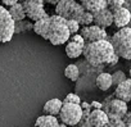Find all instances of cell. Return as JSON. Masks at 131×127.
<instances>
[{
  "label": "cell",
  "mask_w": 131,
  "mask_h": 127,
  "mask_svg": "<svg viewBox=\"0 0 131 127\" xmlns=\"http://www.w3.org/2000/svg\"><path fill=\"white\" fill-rule=\"evenodd\" d=\"M80 75H81V71H80L79 64H68L67 67H66V70H64V76L67 77L70 81H72V82L79 81Z\"/></svg>",
  "instance_id": "44dd1931"
},
{
  "label": "cell",
  "mask_w": 131,
  "mask_h": 127,
  "mask_svg": "<svg viewBox=\"0 0 131 127\" xmlns=\"http://www.w3.org/2000/svg\"><path fill=\"white\" fill-rule=\"evenodd\" d=\"M59 127H68L66 123H63V122H60V124H59Z\"/></svg>",
  "instance_id": "d6a6232c"
},
{
  "label": "cell",
  "mask_w": 131,
  "mask_h": 127,
  "mask_svg": "<svg viewBox=\"0 0 131 127\" xmlns=\"http://www.w3.org/2000/svg\"><path fill=\"white\" fill-rule=\"evenodd\" d=\"M16 33V21L12 18L9 10L0 5V42H9Z\"/></svg>",
  "instance_id": "5b68a950"
},
{
  "label": "cell",
  "mask_w": 131,
  "mask_h": 127,
  "mask_svg": "<svg viewBox=\"0 0 131 127\" xmlns=\"http://www.w3.org/2000/svg\"><path fill=\"white\" fill-rule=\"evenodd\" d=\"M116 54V50L111 40H99L94 42H88L84 48V56L89 64L94 67H103L109 64L111 59Z\"/></svg>",
  "instance_id": "6da1fadb"
},
{
  "label": "cell",
  "mask_w": 131,
  "mask_h": 127,
  "mask_svg": "<svg viewBox=\"0 0 131 127\" xmlns=\"http://www.w3.org/2000/svg\"><path fill=\"white\" fill-rule=\"evenodd\" d=\"M85 10L86 9L77 0H60L55 5V14H58L66 19L80 21V18L82 17Z\"/></svg>",
  "instance_id": "277c9868"
},
{
  "label": "cell",
  "mask_w": 131,
  "mask_h": 127,
  "mask_svg": "<svg viewBox=\"0 0 131 127\" xmlns=\"http://www.w3.org/2000/svg\"><path fill=\"white\" fill-rule=\"evenodd\" d=\"M45 3H48V4H51V5H57L60 0H44Z\"/></svg>",
  "instance_id": "1f68e13d"
},
{
  "label": "cell",
  "mask_w": 131,
  "mask_h": 127,
  "mask_svg": "<svg viewBox=\"0 0 131 127\" xmlns=\"http://www.w3.org/2000/svg\"><path fill=\"white\" fill-rule=\"evenodd\" d=\"M63 100L58 99V98H53V99H49L45 104H44V114H50V116H59L60 113V109L63 107Z\"/></svg>",
  "instance_id": "2e32d148"
},
{
  "label": "cell",
  "mask_w": 131,
  "mask_h": 127,
  "mask_svg": "<svg viewBox=\"0 0 131 127\" xmlns=\"http://www.w3.org/2000/svg\"><path fill=\"white\" fill-rule=\"evenodd\" d=\"M73 127H81V126H73Z\"/></svg>",
  "instance_id": "e575fe53"
},
{
  "label": "cell",
  "mask_w": 131,
  "mask_h": 127,
  "mask_svg": "<svg viewBox=\"0 0 131 127\" xmlns=\"http://www.w3.org/2000/svg\"><path fill=\"white\" fill-rule=\"evenodd\" d=\"M103 109L108 114L109 118H116V119H122L123 116L127 114V103L121 100V99H112L108 98V101L103 104Z\"/></svg>",
  "instance_id": "52a82bcc"
},
{
  "label": "cell",
  "mask_w": 131,
  "mask_h": 127,
  "mask_svg": "<svg viewBox=\"0 0 131 127\" xmlns=\"http://www.w3.org/2000/svg\"><path fill=\"white\" fill-rule=\"evenodd\" d=\"M8 10H9L12 18H13L16 22H18V21H23V19L27 18L26 12H25V7H23V4H22L21 2L17 3V4H14V5H12V7H9Z\"/></svg>",
  "instance_id": "ffe728a7"
},
{
  "label": "cell",
  "mask_w": 131,
  "mask_h": 127,
  "mask_svg": "<svg viewBox=\"0 0 131 127\" xmlns=\"http://www.w3.org/2000/svg\"><path fill=\"white\" fill-rule=\"evenodd\" d=\"M60 122L57 116H50V114H44L36 118L35 126L36 127H59Z\"/></svg>",
  "instance_id": "ac0fdd59"
},
{
  "label": "cell",
  "mask_w": 131,
  "mask_h": 127,
  "mask_svg": "<svg viewBox=\"0 0 131 127\" xmlns=\"http://www.w3.org/2000/svg\"><path fill=\"white\" fill-rule=\"evenodd\" d=\"M79 23H80L81 26H90V25H93V23H94V13L85 10V13H84L82 17L80 18Z\"/></svg>",
  "instance_id": "603a6c76"
},
{
  "label": "cell",
  "mask_w": 131,
  "mask_h": 127,
  "mask_svg": "<svg viewBox=\"0 0 131 127\" xmlns=\"http://www.w3.org/2000/svg\"><path fill=\"white\" fill-rule=\"evenodd\" d=\"M130 21H131V12H130V9L122 7V8H119V9L113 12V25L116 27H118V28L127 27Z\"/></svg>",
  "instance_id": "7c38bea8"
},
{
  "label": "cell",
  "mask_w": 131,
  "mask_h": 127,
  "mask_svg": "<svg viewBox=\"0 0 131 127\" xmlns=\"http://www.w3.org/2000/svg\"><path fill=\"white\" fill-rule=\"evenodd\" d=\"M67 26H68V30H70L71 35L79 33L80 30H81V25L76 19H67Z\"/></svg>",
  "instance_id": "cb8c5ba5"
},
{
  "label": "cell",
  "mask_w": 131,
  "mask_h": 127,
  "mask_svg": "<svg viewBox=\"0 0 131 127\" xmlns=\"http://www.w3.org/2000/svg\"><path fill=\"white\" fill-rule=\"evenodd\" d=\"M19 2H21V0H2V3H3L5 7H12V5L19 3Z\"/></svg>",
  "instance_id": "f546056e"
},
{
  "label": "cell",
  "mask_w": 131,
  "mask_h": 127,
  "mask_svg": "<svg viewBox=\"0 0 131 127\" xmlns=\"http://www.w3.org/2000/svg\"><path fill=\"white\" fill-rule=\"evenodd\" d=\"M118 60H119V55H118V54H114L113 58L111 59V62H109V64H108V66H116L117 63H118Z\"/></svg>",
  "instance_id": "4dcf8cb0"
},
{
  "label": "cell",
  "mask_w": 131,
  "mask_h": 127,
  "mask_svg": "<svg viewBox=\"0 0 131 127\" xmlns=\"http://www.w3.org/2000/svg\"><path fill=\"white\" fill-rule=\"evenodd\" d=\"M123 4H125V0H108V8H109L112 12H114V10L122 8Z\"/></svg>",
  "instance_id": "4316f807"
},
{
  "label": "cell",
  "mask_w": 131,
  "mask_h": 127,
  "mask_svg": "<svg viewBox=\"0 0 131 127\" xmlns=\"http://www.w3.org/2000/svg\"><path fill=\"white\" fill-rule=\"evenodd\" d=\"M88 42H94V41H99V40H107L108 35L105 28L99 27L96 25H90V26H82L80 32H79Z\"/></svg>",
  "instance_id": "ba28073f"
},
{
  "label": "cell",
  "mask_w": 131,
  "mask_h": 127,
  "mask_svg": "<svg viewBox=\"0 0 131 127\" xmlns=\"http://www.w3.org/2000/svg\"><path fill=\"white\" fill-rule=\"evenodd\" d=\"M88 117L91 127H105L109 122V117L104 109H93L90 110Z\"/></svg>",
  "instance_id": "30bf717a"
},
{
  "label": "cell",
  "mask_w": 131,
  "mask_h": 127,
  "mask_svg": "<svg viewBox=\"0 0 131 127\" xmlns=\"http://www.w3.org/2000/svg\"><path fill=\"white\" fill-rule=\"evenodd\" d=\"M82 114H84V109L81 104L64 103L59 113V119L67 126L73 127V126H79V123L82 119Z\"/></svg>",
  "instance_id": "8992f818"
},
{
  "label": "cell",
  "mask_w": 131,
  "mask_h": 127,
  "mask_svg": "<svg viewBox=\"0 0 131 127\" xmlns=\"http://www.w3.org/2000/svg\"><path fill=\"white\" fill-rule=\"evenodd\" d=\"M63 103H70V104H81V98L75 94V93H71V94H67L66 98L63 99Z\"/></svg>",
  "instance_id": "d4e9b609"
},
{
  "label": "cell",
  "mask_w": 131,
  "mask_h": 127,
  "mask_svg": "<svg viewBox=\"0 0 131 127\" xmlns=\"http://www.w3.org/2000/svg\"><path fill=\"white\" fill-rule=\"evenodd\" d=\"M70 40H71V41H73V42H76V44H80V45H82V46H85V45H86L85 39H84L80 33H75V35H72Z\"/></svg>",
  "instance_id": "f1b7e54d"
},
{
  "label": "cell",
  "mask_w": 131,
  "mask_h": 127,
  "mask_svg": "<svg viewBox=\"0 0 131 127\" xmlns=\"http://www.w3.org/2000/svg\"><path fill=\"white\" fill-rule=\"evenodd\" d=\"M94 25L107 28L113 25V12L109 8H104L96 13H94Z\"/></svg>",
  "instance_id": "8fae6325"
},
{
  "label": "cell",
  "mask_w": 131,
  "mask_h": 127,
  "mask_svg": "<svg viewBox=\"0 0 131 127\" xmlns=\"http://www.w3.org/2000/svg\"><path fill=\"white\" fill-rule=\"evenodd\" d=\"M30 30H34V23L26 19L23 21H18L16 22V33H21V32H26V31H30Z\"/></svg>",
  "instance_id": "7402d4cb"
},
{
  "label": "cell",
  "mask_w": 131,
  "mask_h": 127,
  "mask_svg": "<svg viewBox=\"0 0 131 127\" xmlns=\"http://www.w3.org/2000/svg\"><path fill=\"white\" fill-rule=\"evenodd\" d=\"M111 42L119 58L131 60V27L119 28L112 36Z\"/></svg>",
  "instance_id": "3957f363"
},
{
  "label": "cell",
  "mask_w": 131,
  "mask_h": 127,
  "mask_svg": "<svg viewBox=\"0 0 131 127\" xmlns=\"http://www.w3.org/2000/svg\"><path fill=\"white\" fill-rule=\"evenodd\" d=\"M49 28H50V16L34 22V31H35V33H37L40 37H42L45 40H48Z\"/></svg>",
  "instance_id": "5bb4252c"
},
{
  "label": "cell",
  "mask_w": 131,
  "mask_h": 127,
  "mask_svg": "<svg viewBox=\"0 0 131 127\" xmlns=\"http://www.w3.org/2000/svg\"><path fill=\"white\" fill-rule=\"evenodd\" d=\"M112 77H113V85H114V86H117V85H119L121 82H123L125 80H127L126 73L122 72V71H116V72L112 75Z\"/></svg>",
  "instance_id": "484cf974"
},
{
  "label": "cell",
  "mask_w": 131,
  "mask_h": 127,
  "mask_svg": "<svg viewBox=\"0 0 131 127\" xmlns=\"http://www.w3.org/2000/svg\"><path fill=\"white\" fill-rule=\"evenodd\" d=\"M105 127H126V123L122 119H116V118H109V122L107 123Z\"/></svg>",
  "instance_id": "83f0119b"
},
{
  "label": "cell",
  "mask_w": 131,
  "mask_h": 127,
  "mask_svg": "<svg viewBox=\"0 0 131 127\" xmlns=\"http://www.w3.org/2000/svg\"><path fill=\"white\" fill-rule=\"evenodd\" d=\"M84 48L85 46H82L80 44H76V42H73V41L70 40L67 44H66L64 50H66V54H67L68 58L76 59V58H80L84 54Z\"/></svg>",
  "instance_id": "d6986e66"
},
{
  "label": "cell",
  "mask_w": 131,
  "mask_h": 127,
  "mask_svg": "<svg viewBox=\"0 0 131 127\" xmlns=\"http://www.w3.org/2000/svg\"><path fill=\"white\" fill-rule=\"evenodd\" d=\"M95 85L99 90L102 91H107L113 86V77L111 73L108 72H100L96 75L95 77Z\"/></svg>",
  "instance_id": "9a60e30c"
},
{
  "label": "cell",
  "mask_w": 131,
  "mask_h": 127,
  "mask_svg": "<svg viewBox=\"0 0 131 127\" xmlns=\"http://www.w3.org/2000/svg\"><path fill=\"white\" fill-rule=\"evenodd\" d=\"M82 7L91 13H96L104 8H108V0H80Z\"/></svg>",
  "instance_id": "e0dca14e"
},
{
  "label": "cell",
  "mask_w": 131,
  "mask_h": 127,
  "mask_svg": "<svg viewBox=\"0 0 131 127\" xmlns=\"http://www.w3.org/2000/svg\"><path fill=\"white\" fill-rule=\"evenodd\" d=\"M71 32L67 26V19L54 14L50 16V28H49V35L48 40L53 45H63L67 44L71 39Z\"/></svg>",
  "instance_id": "7a4b0ae2"
},
{
  "label": "cell",
  "mask_w": 131,
  "mask_h": 127,
  "mask_svg": "<svg viewBox=\"0 0 131 127\" xmlns=\"http://www.w3.org/2000/svg\"><path fill=\"white\" fill-rule=\"evenodd\" d=\"M128 75H130V78H131V68H130V72H128Z\"/></svg>",
  "instance_id": "836d02e7"
},
{
  "label": "cell",
  "mask_w": 131,
  "mask_h": 127,
  "mask_svg": "<svg viewBox=\"0 0 131 127\" xmlns=\"http://www.w3.org/2000/svg\"><path fill=\"white\" fill-rule=\"evenodd\" d=\"M114 96L117 99L126 101V103L131 101V78H127V80H125L123 82H121L119 85L116 86Z\"/></svg>",
  "instance_id": "4fadbf2b"
},
{
  "label": "cell",
  "mask_w": 131,
  "mask_h": 127,
  "mask_svg": "<svg viewBox=\"0 0 131 127\" xmlns=\"http://www.w3.org/2000/svg\"><path fill=\"white\" fill-rule=\"evenodd\" d=\"M77 2H80V0H77Z\"/></svg>",
  "instance_id": "d590c367"
},
{
  "label": "cell",
  "mask_w": 131,
  "mask_h": 127,
  "mask_svg": "<svg viewBox=\"0 0 131 127\" xmlns=\"http://www.w3.org/2000/svg\"><path fill=\"white\" fill-rule=\"evenodd\" d=\"M25 7V12H26V16L30 21L32 22H36L41 18H45L48 17L49 14L45 12V8H44V4H40V3H31V2H21Z\"/></svg>",
  "instance_id": "9c48e42d"
}]
</instances>
